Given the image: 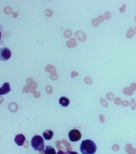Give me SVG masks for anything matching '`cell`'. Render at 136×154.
Returning a JSON list of instances; mask_svg holds the SVG:
<instances>
[{
	"label": "cell",
	"instance_id": "cell-1",
	"mask_svg": "<svg viewBox=\"0 0 136 154\" xmlns=\"http://www.w3.org/2000/svg\"><path fill=\"white\" fill-rule=\"evenodd\" d=\"M80 150L83 154H94L96 152V145L91 140H85L82 142Z\"/></svg>",
	"mask_w": 136,
	"mask_h": 154
},
{
	"label": "cell",
	"instance_id": "cell-2",
	"mask_svg": "<svg viewBox=\"0 0 136 154\" xmlns=\"http://www.w3.org/2000/svg\"><path fill=\"white\" fill-rule=\"evenodd\" d=\"M31 145L32 147L36 151H42L44 149V140L39 135H36L32 138Z\"/></svg>",
	"mask_w": 136,
	"mask_h": 154
},
{
	"label": "cell",
	"instance_id": "cell-3",
	"mask_svg": "<svg viewBox=\"0 0 136 154\" xmlns=\"http://www.w3.org/2000/svg\"><path fill=\"white\" fill-rule=\"evenodd\" d=\"M11 51L7 47H3L0 49V60L2 61H7L11 57Z\"/></svg>",
	"mask_w": 136,
	"mask_h": 154
},
{
	"label": "cell",
	"instance_id": "cell-4",
	"mask_svg": "<svg viewBox=\"0 0 136 154\" xmlns=\"http://www.w3.org/2000/svg\"><path fill=\"white\" fill-rule=\"evenodd\" d=\"M68 137L71 141L77 142L80 140L82 138V134L78 130L74 129L69 131Z\"/></svg>",
	"mask_w": 136,
	"mask_h": 154
},
{
	"label": "cell",
	"instance_id": "cell-5",
	"mask_svg": "<svg viewBox=\"0 0 136 154\" xmlns=\"http://www.w3.org/2000/svg\"><path fill=\"white\" fill-rule=\"evenodd\" d=\"M26 140V137L23 134H18L15 136V143L17 144L18 146H22L23 145L24 142Z\"/></svg>",
	"mask_w": 136,
	"mask_h": 154
},
{
	"label": "cell",
	"instance_id": "cell-6",
	"mask_svg": "<svg viewBox=\"0 0 136 154\" xmlns=\"http://www.w3.org/2000/svg\"><path fill=\"white\" fill-rule=\"evenodd\" d=\"M10 91L11 88L9 83H4L0 88V95H2L8 94Z\"/></svg>",
	"mask_w": 136,
	"mask_h": 154
},
{
	"label": "cell",
	"instance_id": "cell-7",
	"mask_svg": "<svg viewBox=\"0 0 136 154\" xmlns=\"http://www.w3.org/2000/svg\"><path fill=\"white\" fill-rule=\"evenodd\" d=\"M53 135V132L50 130H46L43 133V137L46 140H50L52 138Z\"/></svg>",
	"mask_w": 136,
	"mask_h": 154
},
{
	"label": "cell",
	"instance_id": "cell-8",
	"mask_svg": "<svg viewBox=\"0 0 136 154\" xmlns=\"http://www.w3.org/2000/svg\"><path fill=\"white\" fill-rule=\"evenodd\" d=\"M69 100L67 98L63 96L59 99V103L62 107H66L68 106L69 104Z\"/></svg>",
	"mask_w": 136,
	"mask_h": 154
},
{
	"label": "cell",
	"instance_id": "cell-9",
	"mask_svg": "<svg viewBox=\"0 0 136 154\" xmlns=\"http://www.w3.org/2000/svg\"><path fill=\"white\" fill-rule=\"evenodd\" d=\"M45 154H56L54 148L51 146H45V150L44 151Z\"/></svg>",
	"mask_w": 136,
	"mask_h": 154
},
{
	"label": "cell",
	"instance_id": "cell-10",
	"mask_svg": "<svg viewBox=\"0 0 136 154\" xmlns=\"http://www.w3.org/2000/svg\"><path fill=\"white\" fill-rule=\"evenodd\" d=\"M135 34V32L133 30V27H131L127 31V33L126 34V36L128 39H130L134 36Z\"/></svg>",
	"mask_w": 136,
	"mask_h": 154
},
{
	"label": "cell",
	"instance_id": "cell-11",
	"mask_svg": "<svg viewBox=\"0 0 136 154\" xmlns=\"http://www.w3.org/2000/svg\"><path fill=\"white\" fill-rule=\"evenodd\" d=\"M111 17V14L109 12H106L104 15V18L106 20H109Z\"/></svg>",
	"mask_w": 136,
	"mask_h": 154
},
{
	"label": "cell",
	"instance_id": "cell-12",
	"mask_svg": "<svg viewBox=\"0 0 136 154\" xmlns=\"http://www.w3.org/2000/svg\"><path fill=\"white\" fill-rule=\"evenodd\" d=\"M92 24L94 26H97L99 25V23L98 22L97 19L94 18L93 20L92 21Z\"/></svg>",
	"mask_w": 136,
	"mask_h": 154
},
{
	"label": "cell",
	"instance_id": "cell-13",
	"mask_svg": "<svg viewBox=\"0 0 136 154\" xmlns=\"http://www.w3.org/2000/svg\"><path fill=\"white\" fill-rule=\"evenodd\" d=\"M97 20L99 22V23H100V22H103L104 20V17L102 15H99L98 16V17L97 18Z\"/></svg>",
	"mask_w": 136,
	"mask_h": 154
},
{
	"label": "cell",
	"instance_id": "cell-14",
	"mask_svg": "<svg viewBox=\"0 0 136 154\" xmlns=\"http://www.w3.org/2000/svg\"><path fill=\"white\" fill-rule=\"evenodd\" d=\"M120 11L121 12V13H124V12H125V7H121L120 9Z\"/></svg>",
	"mask_w": 136,
	"mask_h": 154
},
{
	"label": "cell",
	"instance_id": "cell-15",
	"mask_svg": "<svg viewBox=\"0 0 136 154\" xmlns=\"http://www.w3.org/2000/svg\"><path fill=\"white\" fill-rule=\"evenodd\" d=\"M68 154H78L77 152L75 151H68Z\"/></svg>",
	"mask_w": 136,
	"mask_h": 154
},
{
	"label": "cell",
	"instance_id": "cell-16",
	"mask_svg": "<svg viewBox=\"0 0 136 154\" xmlns=\"http://www.w3.org/2000/svg\"><path fill=\"white\" fill-rule=\"evenodd\" d=\"M68 154V152H66V153H64V152H63V151H60H60H58V153H56V154Z\"/></svg>",
	"mask_w": 136,
	"mask_h": 154
},
{
	"label": "cell",
	"instance_id": "cell-17",
	"mask_svg": "<svg viewBox=\"0 0 136 154\" xmlns=\"http://www.w3.org/2000/svg\"><path fill=\"white\" fill-rule=\"evenodd\" d=\"M134 31L135 32V33H136V26L135 27V28H134Z\"/></svg>",
	"mask_w": 136,
	"mask_h": 154
},
{
	"label": "cell",
	"instance_id": "cell-18",
	"mask_svg": "<svg viewBox=\"0 0 136 154\" xmlns=\"http://www.w3.org/2000/svg\"><path fill=\"white\" fill-rule=\"evenodd\" d=\"M135 21L136 22V15H135Z\"/></svg>",
	"mask_w": 136,
	"mask_h": 154
}]
</instances>
